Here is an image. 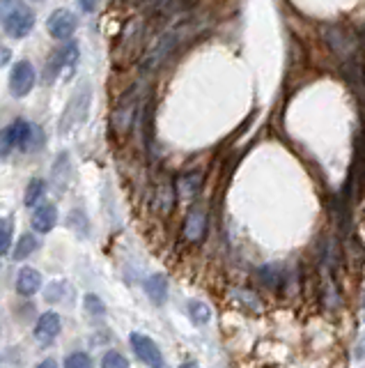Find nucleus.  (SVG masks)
<instances>
[{
	"mask_svg": "<svg viewBox=\"0 0 365 368\" xmlns=\"http://www.w3.org/2000/svg\"><path fill=\"white\" fill-rule=\"evenodd\" d=\"M65 368H92V359L85 352H72L65 359Z\"/></svg>",
	"mask_w": 365,
	"mask_h": 368,
	"instance_id": "22",
	"label": "nucleus"
},
{
	"mask_svg": "<svg viewBox=\"0 0 365 368\" xmlns=\"http://www.w3.org/2000/svg\"><path fill=\"white\" fill-rule=\"evenodd\" d=\"M207 233V217L205 212L200 210H193L189 217L184 221V237L189 242H200Z\"/></svg>",
	"mask_w": 365,
	"mask_h": 368,
	"instance_id": "11",
	"label": "nucleus"
},
{
	"mask_svg": "<svg viewBox=\"0 0 365 368\" xmlns=\"http://www.w3.org/2000/svg\"><path fill=\"white\" fill-rule=\"evenodd\" d=\"M200 187H203V175L200 173H184L177 178V196L182 201H193L198 196Z\"/></svg>",
	"mask_w": 365,
	"mask_h": 368,
	"instance_id": "12",
	"label": "nucleus"
},
{
	"mask_svg": "<svg viewBox=\"0 0 365 368\" xmlns=\"http://www.w3.org/2000/svg\"><path fill=\"white\" fill-rule=\"evenodd\" d=\"M145 293L152 299V304H166L168 299V279L163 274H152L150 279L145 281Z\"/></svg>",
	"mask_w": 365,
	"mask_h": 368,
	"instance_id": "13",
	"label": "nucleus"
},
{
	"mask_svg": "<svg viewBox=\"0 0 365 368\" xmlns=\"http://www.w3.org/2000/svg\"><path fill=\"white\" fill-rule=\"evenodd\" d=\"M281 272H278V267H264L262 270V281L267 283V286H271V288H278L281 286Z\"/></svg>",
	"mask_w": 365,
	"mask_h": 368,
	"instance_id": "24",
	"label": "nucleus"
},
{
	"mask_svg": "<svg viewBox=\"0 0 365 368\" xmlns=\"http://www.w3.org/2000/svg\"><path fill=\"white\" fill-rule=\"evenodd\" d=\"M97 3H99V0H79V5H81L83 12H95L97 10Z\"/></svg>",
	"mask_w": 365,
	"mask_h": 368,
	"instance_id": "27",
	"label": "nucleus"
},
{
	"mask_svg": "<svg viewBox=\"0 0 365 368\" xmlns=\"http://www.w3.org/2000/svg\"><path fill=\"white\" fill-rule=\"evenodd\" d=\"M90 102H92V90L88 86H83L74 92V97L69 99L65 113H62V120H60V127L58 132L62 136H67L72 129L81 127L85 118H88V111H90Z\"/></svg>",
	"mask_w": 365,
	"mask_h": 368,
	"instance_id": "1",
	"label": "nucleus"
},
{
	"mask_svg": "<svg viewBox=\"0 0 365 368\" xmlns=\"http://www.w3.org/2000/svg\"><path fill=\"white\" fill-rule=\"evenodd\" d=\"M129 343H131V348H134L136 357L141 359L145 366H150V368H163V355H161L159 345L154 343L150 336H145V334H141V332H134V334H131Z\"/></svg>",
	"mask_w": 365,
	"mask_h": 368,
	"instance_id": "5",
	"label": "nucleus"
},
{
	"mask_svg": "<svg viewBox=\"0 0 365 368\" xmlns=\"http://www.w3.org/2000/svg\"><path fill=\"white\" fill-rule=\"evenodd\" d=\"M76 26H79V19L69 10H56L46 21V30H49L53 40H72Z\"/></svg>",
	"mask_w": 365,
	"mask_h": 368,
	"instance_id": "6",
	"label": "nucleus"
},
{
	"mask_svg": "<svg viewBox=\"0 0 365 368\" xmlns=\"http://www.w3.org/2000/svg\"><path fill=\"white\" fill-rule=\"evenodd\" d=\"M65 288H67L65 281L51 283L49 290H46V302H60V299H62V290H65Z\"/></svg>",
	"mask_w": 365,
	"mask_h": 368,
	"instance_id": "25",
	"label": "nucleus"
},
{
	"mask_svg": "<svg viewBox=\"0 0 365 368\" xmlns=\"http://www.w3.org/2000/svg\"><path fill=\"white\" fill-rule=\"evenodd\" d=\"M37 247H40V242H37V237L33 233H26L21 235V240L17 242V249H14V260H26L28 256H33V253L37 251Z\"/></svg>",
	"mask_w": 365,
	"mask_h": 368,
	"instance_id": "16",
	"label": "nucleus"
},
{
	"mask_svg": "<svg viewBox=\"0 0 365 368\" xmlns=\"http://www.w3.org/2000/svg\"><path fill=\"white\" fill-rule=\"evenodd\" d=\"M79 58H81V51H79V44L76 42H69L67 46L56 53L51 58V72H56L62 81H69L76 72V65H79Z\"/></svg>",
	"mask_w": 365,
	"mask_h": 368,
	"instance_id": "4",
	"label": "nucleus"
},
{
	"mask_svg": "<svg viewBox=\"0 0 365 368\" xmlns=\"http://www.w3.org/2000/svg\"><path fill=\"white\" fill-rule=\"evenodd\" d=\"M46 194V182L42 178H33L28 182V187H26V203L28 207H37V205H42V198Z\"/></svg>",
	"mask_w": 365,
	"mask_h": 368,
	"instance_id": "15",
	"label": "nucleus"
},
{
	"mask_svg": "<svg viewBox=\"0 0 365 368\" xmlns=\"http://www.w3.org/2000/svg\"><path fill=\"white\" fill-rule=\"evenodd\" d=\"M35 368H58L56 359H44V362H40Z\"/></svg>",
	"mask_w": 365,
	"mask_h": 368,
	"instance_id": "28",
	"label": "nucleus"
},
{
	"mask_svg": "<svg viewBox=\"0 0 365 368\" xmlns=\"http://www.w3.org/2000/svg\"><path fill=\"white\" fill-rule=\"evenodd\" d=\"M83 309L92 318H104L106 316V306L102 302V297H97L95 293H88L83 297Z\"/></svg>",
	"mask_w": 365,
	"mask_h": 368,
	"instance_id": "17",
	"label": "nucleus"
},
{
	"mask_svg": "<svg viewBox=\"0 0 365 368\" xmlns=\"http://www.w3.org/2000/svg\"><path fill=\"white\" fill-rule=\"evenodd\" d=\"M102 368H129V362H127V357L120 355V352H106L104 359H102Z\"/></svg>",
	"mask_w": 365,
	"mask_h": 368,
	"instance_id": "21",
	"label": "nucleus"
},
{
	"mask_svg": "<svg viewBox=\"0 0 365 368\" xmlns=\"http://www.w3.org/2000/svg\"><path fill=\"white\" fill-rule=\"evenodd\" d=\"M60 329H62V320H60L58 313L46 311V313H42L40 320H37V325H35V339L46 345V343L56 341Z\"/></svg>",
	"mask_w": 365,
	"mask_h": 368,
	"instance_id": "8",
	"label": "nucleus"
},
{
	"mask_svg": "<svg viewBox=\"0 0 365 368\" xmlns=\"http://www.w3.org/2000/svg\"><path fill=\"white\" fill-rule=\"evenodd\" d=\"M3 26L7 35L14 37V40H21L35 28V12L30 7H14L3 17Z\"/></svg>",
	"mask_w": 365,
	"mask_h": 368,
	"instance_id": "3",
	"label": "nucleus"
},
{
	"mask_svg": "<svg viewBox=\"0 0 365 368\" xmlns=\"http://www.w3.org/2000/svg\"><path fill=\"white\" fill-rule=\"evenodd\" d=\"M35 81H37L35 65L30 60H19L10 72V95L17 99L28 97L35 88Z\"/></svg>",
	"mask_w": 365,
	"mask_h": 368,
	"instance_id": "2",
	"label": "nucleus"
},
{
	"mask_svg": "<svg viewBox=\"0 0 365 368\" xmlns=\"http://www.w3.org/2000/svg\"><path fill=\"white\" fill-rule=\"evenodd\" d=\"M14 148H17V143H14V136L10 132V127L0 129V159L10 155Z\"/></svg>",
	"mask_w": 365,
	"mask_h": 368,
	"instance_id": "23",
	"label": "nucleus"
},
{
	"mask_svg": "<svg viewBox=\"0 0 365 368\" xmlns=\"http://www.w3.org/2000/svg\"><path fill=\"white\" fill-rule=\"evenodd\" d=\"M69 173H72V161H69V152H60L56 164H53V182L56 189L62 191L69 182Z\"/></svg>",
	"mask_w": 365,
	"mask_h": 368,
	"instance_id": "14",
	"label": "nucleus"
},
{
	"mask_svg": "<svg viewBox=\"0 0 365 368\" xmlns=\"http://www.w3.org/2000/svg\"><path fill=\"white\" fill-rule=\"evenodd\" d=\"M134 111H136V99H134V92L124 95L120 99V104L115 106V113H113V129L118 134H127L129 127L134 125Z\"/></svg>",
	"mask_w": 365,
	"mask_h": 368,
	"instance_id": "7",
	"label": "nucleus"
},
{
	"mask_svg": "<svg viewBox=\"0 0 365 368\" xmlns=\"http://www.w3.org/2000/svg\"><path fill=\"white\" fill-rule=\"evenodd\" d=\"M30 224L37 230V233H51L53 228L58 224V210L56 205H37L35 212H33V219H30Z\"/></svg>",
	"mask_w": 365,
	"mask_h": 368,
	"instance_id": "9",
	"label": "nucleus"
},
{
	"mask_svg": "<svg viewBox=\"0 0 365 368\" xmlns=\"http://www.w3.org/2000/svg\"><path fill=\"white\" fill-rule=\"evenodd\" d=\"M180 368H198V364H196V362H186V364H182Z\"/></svg>",
	"mask_w": 365,
	"mask_h": 368,
	"instance_id": "29",
	"label": "nucleus"
},
{
	"mask_svg": "<svg viewBox=\"0 0 365 368\" xmlns=\"http://www.w3.org/2000/svg\"><path fill=\"white\" fill-rule=\"evenodd\" d=\"M10 60H12V51L7 49V46L0 44V69H3L7 63H10Z\"/></svg>",
	"mask_w": 365,
	"mask_h": 368,
	"instance_id": "26",
	"label": "nucleus"
},
{
	"mask_svg": "<svg viewBox=\"0 0 365 368\" xmlns=\"http://www.w3.org/2000/svg\"><path fill=\"white\" fill-rule=\"evenodd\" d=\"M189 313L196 325H207L212 320V309L205 302H189Z\"/></svg>",
	"mask_w": 365,
	"mask_h": 368,
	"instance_id": "18",
	"label": "nucleus"
},
{
	"mask_svg": "<svg viewBox=\"0 0 365 368\" xmlns=\"http://www.w3.org/2000/svg\"><path fill=\"white\" fill-rule=\"evenodd\" d=\"M42 288V274L33 267H23L17 274V293L21 297H33Z\"/></svg>",
	"mask_w": 365,
	"mask_h": 368,
	"instance_id": "10",
	"label": "nucleus"
},
{
	"mask_svg": "<svg viewBox=\"0 0 365 368\" xmlns=\"http://www.w3.org/2000/svg\"><path fill=\"white\" fill-rule=\"evenodd\" d=\"M173 203H175V189L170 187V184H163V187H159L157 205H159L161 214H168L170 210H173Z\"/></svg>",
	"mask_w": 365,
	"mask_h": 368,
	"instance_id": "19",
	"label": "nucleus"
},
{
	"mask_svg": "<svg viewBox=\"0 0 365 368\" xmlns=\"http://www.w3.org/2000/svg\"><path fill=\"white\" fill-rule=\"evenodd\" d=\"M12 233H14L12 219L0 217V256H5V253L10 251V247H12Z\"/></svg>",
	"mask_w": 365,
	"mask_h": 368,
	"instance_id": "20",
	"label": "nucleus"
}]
</instances>
